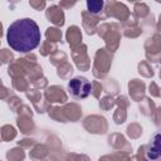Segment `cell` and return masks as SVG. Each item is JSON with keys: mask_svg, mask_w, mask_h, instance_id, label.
Segmentation results:
<instances>
[{"mask_svg": "<svg viewBox=\"0 0 161 161\" xmlns=\"http://www.w3.org/2000/svg\"><path fill=\"white\" fill-rule=\"evenodd\" d=\"M42 39L38 24L30 18L18 19L11 23L6 31L9 47L19 53H29L35 49Z\"/></svg>", "mask_w": 161, "mask_h": 161, "instance_id": "6da1fadb", "label": "cell"}, {"mask_svg": "<svg viewBox=\"0 0 161 161\" xmlns=\"http://www.w3.org/2000/svg\"><path fill=\"white\" fill-rule=\"evenodd\" d=\"M92 83L86 77H74L68 82V92L75 99H84L91 94Z\"/></svg>", "mask_w": 161, "mask_h": 161, "instance_id": "7a4b0ae2", "label": "cell"}, {"mask_svg": "<svg viewBox=\"0 0 161 161\" xmlns=\"http://www.w3.org/2000/svg\"><path fill=\"white\" fill-rule=\"evenodd\" d=\"M146 157L148 161H156L161 157V132H157L150 140L146 148Z\"/></svg>", "mask_w": 161, "mask_h": 161, "instance_id": "3957f363", "label": "cell"}, {"mask_svg": "<svg viewBox=\"0 0 161 161\" xmlns=\"http://www.w3.org/2000/svg\"><path fill=\"white\" fill-rule=\"evenodd\" d=\"M104 3L102 0H92V1H87V9L91 14H99L103 9Z\"/></svg>", "mask_w": 161, "mask_h": 161, "instance_id": "277c9868", "label": "cell"}]
</instances>
